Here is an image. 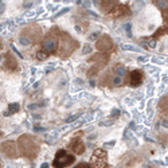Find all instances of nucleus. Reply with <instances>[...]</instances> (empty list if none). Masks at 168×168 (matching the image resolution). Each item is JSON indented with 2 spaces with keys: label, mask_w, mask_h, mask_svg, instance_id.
<instances>
[{
  "label": "nucleus",
  "mask_w": 168,
  "mask_h": 168,
  "mask_svg": "<svg viewBox=\"0 0 168 168\" xmlns=\"http://www.w3.org/2000/svg\"><path fill=\"white\" fill-rule=\"evenodd\" d=\"M34 130L35 132H44L46 129H44L43 126H34Z\"/></svg>",
  "instance_id": "obj_23"
},
{
  "label": "nucleus",
  "mask_w": 168,
  "mask_h": 168,
  "mask_svg": "<svg viewBox=\"0 0 168 168\" xmlns=\"http://www.w3.org/2000/svg\"><path fill=\"white\" fill-rule=\"evenodd\" d=\"M70 149L74 153H78V155H82L84 151H85V145L81 140H73L71 144H70Z\"/></svg>",
  "instance_id": "obj_7"
},
{
  "label": "nucleus",
  "mask_w": 168,
  "mask_h": 168,
  "mask_svg": "<svg viewBox=\"0 0 168 168\" xmlns=\"http://www.w3.org/2000/svg\"><path fill=\"white\" fill-rule=\"evenodd\" d=\"M125 71H126L125 67L121 66V65L116 67V75H119V77H124V75H125Z\"/></svg>",
  "instance_id": "obj_14"
},
{
  "label": "nucleus",
  "mask_w": 168,
  "mask_h": 168,
  "mask_svg": "<svg viewBox=\"0 0 168 168\" xmlns=\"http://www.w3.org/2000/svg\"><path fill=\"white\" fill-rule=\"evenodd\" d=\"M113 3H115V2H102V4H101L102 10L105 11V12H109V7H113V6H115Z\"/></svg>",
  "instance_id": "obj_15"
},
{
  "label": "nucleus",
  "mask_w": 168,
  "mask_h": 168,
  "mask_svg": "<svg viewBox=\"0 0 168 168\" xmlns=\"http://www.w3.org/2000/svg\"><path fill=\"white\" fill-rule=\"evenodd\" d=\"M110 13L113 16H121V15L128 13V8H126V6H121V4H119V6H116L115 10L110 11Z\"/></svg>",
  "instance_id": "obj_10"
},
{
  "label": "nucleus",
  "mask_w": 168,
  "mask_h": 168,
  "mask_svg": "<svg viewBox=\"0 0 168 168\" xmlns=\"http://www.w3.org/2000/svg\"><path fill=\"white\" fill-rule=\"evenodd\" d=\"M58 47V39L55 36H47L46 39L43 40V44H42V48H43V53L46 54H51V53H55V50Z\"/></svg>",
  "instance_id": "obj_4"
},
{
  "label": "nucleus",
  "mask_w": 168,
  "mask_h": 168,
  "mask_svg": "<svg viewBox=\"0 0 168 168\" xmlns=\"http://www.w3.org/2000/svg\"><path fill=\"white\" fill-rule=\"evenodd\" d=\"M77 119H79V115H74V116L69 117V119H67V122H73V121L77 120Z\"/></svg>",
  "instance_id": "obj_21"
},
{
  "label": "nucleus",
  "mask_w": 168,
  "mask_h": 168,
  "mask_svg": "<svg viewBox=\"0 0 168 168\" xmlns=\"http://www.w3.org/2000/svg\"><path fill=\"white\" fill-rule=\"evenodd\" d=\"M113 122H115V121H112V120L101 121V122H99V126H109V125H113Z\"/></svg>",
  "instance_id": "obj_19"
},
{
  "label": "nucleus",
  "mask_w": 168,
  "mask_h": 168,
  "mask_svg": "<svg viewBox=\"0 0 168 168\" xmlns=\"http://www.w3.org/2000/svg\"><path fill=\"white\" fill-rule=\"evenodd\" d=\"M19 104H10L8 105V112H4V116H10L12 115V113H16V112H19Z\"/></svg>",
  "instance_id": "obj_11"
},
{
  "label": "nucleus",
  "mask_w": 168,
  "mask_h": 168,
  "mask_svg": "<svg viewBox=\"0 0 168 168\" xmlns=\"http://www.w3.org/2000/svg\"><path fill=\"white\" fill-rule=\"evenodd\" d=\"M165 30H167V28H165V27H161V28H160V30H157V31H156V33H155V36H160V34L163 33V31H165Z\"/></svg>",
  "instance_id": "obj_24"
},
{
  "label": "nucleus",
  "mask_w": 168,
  "mask_h": 168,
  "mask_svg": "<svg viewBox=\"0 0 168 168\" xmlns=\"http://www.w3.org/2000/svg\"><path fill=\"white\" fill-rule=\"evenodd\" d=\"M112 46H113L112 40L106 35L101 36V39L97 40V48L99 50V51H108L109 48H112Z\"/></svg>",
  "instance_id": "obj_6"
},
{
  "label": "nucleus",
  "mask_w": 168,
  "mask_h": 168,
  "mask_svg": "<svg viewBox=\"0 0 168 168\" xmlns=\"http://www.w3.org/2000/svg\"><path fill=\"white\" fill-rule=\"evenodd\" d=\"M40 168H48V164H47V163H43V164L40 165Z\"/></svg>",
  "instance_id": "obj_32"
},
{
  "label": "nucleus",
  "mask_w": 168,
  "mask_h": 168,
  "mask_svg": "<svg viewBox=\"0 0 168 168\" xmlns=\"http://www.w3.org/2000/svg\"><path fill=\"white\" fill-rule=\"evenodd\" d=\"M0 61H2V55H0Z\"/></svg>",
  "instance_id": "obj_35"
},
{
  "label": "nucleus",
  "mask_w": 168,
  "mask_h": 168,
  "mask_svg": "<svg viewBox=\"0 0 168 168\" xmlns=\"http://www.w3.org/2000/svg\"><path fill=\"white\" fill-rule=\"evenodd\" d=\"M115 140H112V141H108L106 144H105V147H115Z\"/></svg>",
  "instance_id": "obj_28"
},
{
  "label": "nucleus",
  "mask_w": 168,
  "mask_h": 168,
  "mask_svg": "<svg viewBox=\"0 0 168 168\" xmlns=\"http://www.w3.org/2000/svg\"><path fill=\"white\" fill-rule=\"evenodd\" d=\"M125 30H126V34H128V36H132V33H130V24H125Z\"/></svg>",
  "instance_id": "obj_22"
},
{
  "label": "nucleus",
  "mask_w": 168,
  "mask_h": 168,
  "mask_svg": "<svg viewBox=\"0 0 168 168\" xmlns=\"http://www.w3.org/2000/svg\"><path fill=\"white\" fill-rule=\"evenodd\" d=\"M122 50H126V51H135V53H141V50L137 48V47H133L130 46V44H122L121 46Z\"/></svg>",
  "instance_id": "obj_12"
},
{
  "label": "nucleus",
  "mask_w": 168,
  "mask_h": 168,
  "mask_svg": "<svg viewBox=\"0 0 168 168\" xmlns=\"http://www.w3.org/2000/svg\"><path fill=\"white\" fill-rule=\"evenodd\" d=\"M0 149L6 153V156L8 157H15L16 156V147H15V143L13 141H4L2 144Z\"/></svg>",
  "instance_id": "obj_5"
},
{
  "label": "nucleus",
  "mask_w": 168,
  "mask_h": 168,
  "mask_svg": "<svg viewBox=\"0 0 168 168\" xmlns=\"http://www.w3.org/2000/svg\"><path fill=\"white\" fill-rule=\"evenodd\" d=\"M92 164H94L97 168H102L106 165V161H108V155L104 149H96L93 153L92 159H90Z\"/></svg>",
  "instance_id": "obj_3"
},
{
  "label": "nucleus",
  "mask_w": 168,
  "mask_h": 168,
  "mask_svg": "<svg viewBox=\"0 0 168 168\" xmlns=\"http://www.w3.org/2000/svg\"><path fill=\"white\" fill-rule=\"evenodd\" d=\"M0 168H2V164H0Z\"/></svg>",
  "instance_id": "obj_36"
},
{
  "label": "nucleus",
  "mask_w": 168,
  "mask_h": 168,
  "mask_svg": "<svg viewBox=\"0 0 168 168\" xmlns=\"http://www.w3.org/2000/svg\"><path fill=\"white\" fill-rule=\"evenodd\" d=\"M98 35H99V33H93L92 35L89 36V39H90V40H94V39H97V36H98Z\"/></svg>",
  "instance_id": "obj_25"
},
{
  "label": "nucleus",
  "mask_w": 168,
  "mask_h": 168,
  "mask_svg": "<svg viewBox=\"0 0 168 168\" xmlns=\"http://www.w3.org/2000/svg\"><path fill=\"white\" fill-rule=\"evenodd\" d=\"M36 58H38L39 61H44V59L47 58V55H46V54H44L43 51H39V53H36Z\"/></svg>",
  "instance_id": "obj_18"
},
{
  "label": "nucleus",
  "mask_w": 168,
  "mask_h": 168,
  "mask_svg": "<svg viewBox=\"0 0 168 168\" xmlns=\"http://www.w3.org/2000/svg\"><path fill=\"white\" fill-rule=\"evenodd\" d=\"M122 82H124V78H122V77H119V75H116L115 78L112 79L113 86H120V85H122Z\"/></svg>",
  "instance_id": "obj_13"
},
{
  "label": "nucleus",
  "mask_w": 168,
  "mask_h": 168,
  "mask_svg": "<svg viewBox=\"0 0 168 168\" xmlns=\"http://www.w3.org/2000/svg\"><path fill=\"white\" fill-rule=\"evenodd\" d=\"M90 53H92V46H90V44H85L82 48V54L86 55V54H90Z\"/></svg>",
  "instance_id": "obj_17"
},
{
  "label": "nucleus",
  "mask_w": 168,
  "mask_h": 168,
  "mask_svg": "<svg viewBox=\"0 0 168 168\" xmlns=\"http://www.w3.org/2000/svg\"><path fill=\"white\" fill-rule=\"evenodd\" d=\"M141 82H143L141 71L133 70L132 74H130V85H132V86H139V85H141Z\"/></svg>",
  "instance_id": "obj_8"
},
{
  "label": "nucleus",
  "mask_w": 168,
  "mask_h": 168,
  "mask_svg": "<svg viewBox=\"0 0 168 168\" xmlns=\"http://www.w3.org/2000/svg\"><path fill=\"white\" fill-rule=\"evenodd\" d=\"M75 160V157L70 155L69 152H66L65 149H61V151L57 152V156L54 159V167L55 168H63L66 165H69L70 163Z\"/></svg>",
  "instance_id": "obj_2"
},
{
  "label": "nucleus",
  "mask_w": 168,
  "mask_h": 168,
  "mask_svg": "<svg viewBox=\"0 0 168 168\" xmlns=\"http://www.w3.org/2000/svg\"><path fill=\"white\" fill-rule=\"evenodd\" d=\"M149 47H151V48H155V47H156V40H151V42H149Z\"/></svg>",
  "instance_id": "obj_30"
},
{
  "label": "nucleus",
  "mask_w": 168,
  "mask_h": 168,
  "mask_svg": "<svg viewBox=\"0 0 168 168\" xmlns=\"http://www.w3.org/2000/svg\"><path fill=\"white\" fill-rule=\"evenodd\" d=\"M0 48H2V42H0Z\"/></svg>",
  "instance_id": "obj_34"
},
{
  "label": "nucleus",
  "mask_w": 168,
  "mask_h": 168,
  "mask_svg": "<svg viewBox=\"0 0 168 168\" xmlns=\"http://www.w3.org/2000/svg\"><path fill=\"white\" fill-rule=\"evenodd\" d=\"M6 67L8 70L18 69V62H16L15 58L11 55V54H7V55H6Z\"/></svg>",
  "instance_id": "obj_9"
},
{
  "label": "nucleus",
  "mask_w": 168,
  "mask_h": 168,
  "mask_svg": "<svg viewBox=\"0 0 168 168\" xmlns=\"http://www.w3.org/2000/svg\"><path fill=\"white\" fill-rule=\"evenodd\" d=\"M19 143H20V148H22V151L24 152V155L30 156V157H35L38 155V145H36V143L30 137V136H23V137H20Z\"/></svg>",
  "instance_id": "obj_1"
},
{
  "label": "nucleus",
  "mask_w": 168,
  "mask_h": 168,
  "mask_svg": "<svg viewBox=\"0 0 168 168\" xmlns=\"http://www.w3.org/2000/svg\"><path fill=\"white\" fill-rule=\"evenodd\" d=\"M33 4H34V2H26L23 6H24V8H30V7H33Z\"/></svg>",
  "instance_id": "obj_26"
},
{
  "label": "nucleus",
  "mask_w": 168,
  "mask_h": 168,
  "mask_svg": "<svg viewBox=\"0 0 168 168\" xmlns=\"http://www.w3.org/2000/svg\"><path fill=\"white\" fill-rule=\"evenodd\" d=\"M119 109H113V112H112V117H117L119 116Z\"/></svg>",
  "instance_id": "obj_27"
},
{
  "label": "nucleus",
  "mask_w": 168,
  "mask_h": 168,
  "mask_svg": "<svg viewBox=\"0 0 168 168\" xmlns=\"http://www.w3.org/2000/svg\"><path fill=\"white\" fill-rule=\"evenodd\" d=\"M4 10H6V4H4L3 2H0V13H2Z\"/></svg>",
  "instance_id": "obj_29"
},
{
  "label": "nucleus",
  "mask_w": 168,
  "mask_h": 168,
  "mask_svg": "<svg viewBox=\"0 0 168 168\" xmlns=\"http://www.w3.org/2000/svg\"><path fill=\"white\" fill-rule=\"evenodd\" d=\"M39 106H42V104H34V105H30L28 109H35V108H39Z\"/></svg>",
  "instance_id": "obj_31"
},
{
  "label": "nucleus",
  "mask_w": 168,
  "mask_h": 168,
  "mask_svg": "<svg viewBox=\"0 0 168 168\" xmlns=\"http://www.w3.org/2000/svg\"><path fill=\"white\" fill-rule=\"evenodd\" d=\"M75 168H92V165L88 164V163H79V164L77 165Z\"/></svg>",
  "instance_id": "obj_20"
},
{
  "label": "nucleus",
  "mask_w": 168,
  "mask_h": 168,
  "mask_svg": "<svg viewBox=\"0 0 168 168\" xmlns=\"http://www.w3.org/2000/svg\"><path fill=\"white\" fill-rule=\"evenodd\" d=\"M20 43L26 47V46H28V44H31V39L28 38V36H22V38H20Z\"/></svg>",
  "instance_id": "obj_16"
},
{
  "label": "nucleus",
  "mask_w": 168,
  "mask_h": 168,
  "mask_svg": "<svg viewBox=\"0 0 168 168\" xmlns=\"http://www.w3.org/2000/svg\"><path fill=\"white\" fill-rule=\"evenodd\" d=\"M139 61H140V62H145V61H147V58H143V57H140V58H139Z\"/></svg>",
  "instance_id": "obj_33"
}]
</instances>
